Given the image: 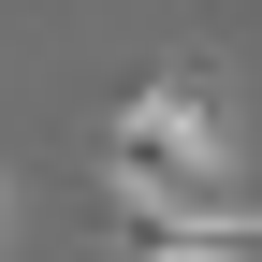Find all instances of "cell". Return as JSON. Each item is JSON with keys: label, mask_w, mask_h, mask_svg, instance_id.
I'll return each instance as SVG.
<instances>
[{"label": "cell", "mask_w": 262, "mask_h": 262, "mask_svg": "<svg viewBox=\"0 0 262 262\" xmlns=\"http://www.w3.org/2000/svg\"><path fill=\"white\" fill-rule=\"evenodd\" d=\"M0 219H15V189H0Z\"/></svg>", "instance_id": "3"}, {"label": "cell", "mask_w": 262, "mask_h": 262, "mask_svg": "<svg viewBox=\"0 0 262 262\" xmlns=\"http://www.w3.org/2000/svg\"><path fill=\"white\" fill-rule=\"evenodd\" d=\"M131 262H219V248H189V233H146V248H131Z\"/></svg>", "instance_id": "2"}, {"label": "cell", "mask_w": 262, "mask_h": 262, "mask_svg": "<svg viewBox=\"0 0 262 262\" xmlns=\"http://www.w3.org/2000/svg\"><path fill=\"white\" fill-rule=\"evenodd\" d=\"M102 204H117L131 248L146 233H204L219 204H248L233 189V88H219L204 58H160V73L102 117Z\"/></svg>", "instance_id": "1"}]
</instances>
